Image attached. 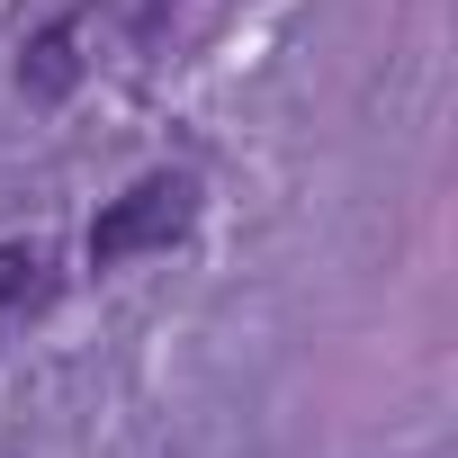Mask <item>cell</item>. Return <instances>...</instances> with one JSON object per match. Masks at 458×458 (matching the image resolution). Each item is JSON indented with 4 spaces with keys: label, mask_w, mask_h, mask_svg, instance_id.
I'll return each instance as SVG.
<instances>
[{
    "label": "cell",
    "mask_w": 458,
    "mask_h": 458,
    "mask_svg": "<svg viewBox=\"0 0 458 458\" xmlns=\"http://www.w3.org/2000/svg\"><path fill=\"white\" fill-rule=\"evenodd\" d=\"M189 216H198L189 171H153V180H135V189L90 225V261L117 270V261H135V252H171V243L189 234Z\"/></svg>",
    "instance_id": "6da1fadb"
},
{
    "label": "cell",
    "mask_w": 458,
    "mask_h": 458,
    "mask_svg": "<svg viewBox=\"0 0 458 458\" xmlns=\"http://www.w3.org/2000/svg\"><path fill=\"white\" fill-rule=\"evenodd\" d=\"M37 270H46L37 252H19V243H0V324H10L19 306H37V297H46V279H37Z\"/></svg>",
    "instance_id": "7a4b0ae2"
},
{
    "label": "cell",
    "mask_w": 458,
    "mask_h": 458,
    "mask_svg": "<svg viewBox=\"0 0 458 458\" xmlns=\"http://www.w3.org/2000/svg\"><path fill=\"white\" fill-rule=\"evenodd\" d=\"M64 72H72V37L55 28V37L37 46V90H64Z\"/></svg>",
    "instance_id": "3957f363"
}]
</instances>
